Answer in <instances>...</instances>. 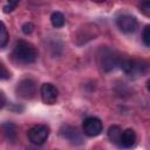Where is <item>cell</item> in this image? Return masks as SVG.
<instances>
[{"mask_svg":"<svg viewBox=\"0 0 150 150\" xmlns=\"http://www.w3.org/2000/svg\"><path fill=\"white\" fill-rule=\"evenodd\" d=\"M116 23H117V27L120 28V30H122L123 33H127V34L134 33L138 26L136 18L132 15H129V14H123V15L118 16L116 20Z\"/></svg>","mask_w":150,"mask_h":150,"instance_id":"8992f818","label":"cell"},{"mask_svg":"<svg viewBox=\"0 0 150 150\" xmlns=\"http://www.w3.org/2000/svg\"><path fill=\"white\" fill-rule=\"evenodd\" d=\"M143 42L146 47L150 46V26H145L143 30Z\"/></svg>","mask_w":150,"mask_h":150,"instance_id":"2e32d148","label":"cell"},{"mask_svg":"<svg viewBox=\"0 0 150 150\" xmlns=\"http://www.w3.org/2000/svg\"><path fill=\"white\" fill-rule=\"evenodd\" d=\"M120 61H121V60H120L117 56H115L110 50H108V53L102 56V62H101V64H102V68H103L105 71H109V70L114 69L115 66H118V64H120Z\"/></svg>","mask_w":150,"mask_h":150,"instance_id":"30bf717a","label":"cell"},{"mask_svg":"<svg viewBox=\"0 0 150 150\" xmlns=\"http://www.w3.org/2000/svg\"><path fill=\"white\" fill-rule=\"evenodd\" d=\"M41 98L46 104H54L57 101L59 97V90L52 83H43L40 88Z\"/></svg>","mask_w":150,"mask_h":150,"instance_id":"52a82bcc","label":"cell"},{"mask_svg":"<svg viewBox=\"0 0 150 150\" xmlns=\"http://www.w3.org/2000/svg\"><path fill=\"white\" fill-rule=\"evenodd\" d=\"M141 11L145 15H149L150 14V2H142L141 4Z\"/></svg>","mask_w":150,"mask_h":150,"instance_id":"ac0fdd59","label":"cell"},{"mask_svg":"<svg viewBox=\"0 0 150 150\" xmlns=\"http://www.w3.org/2000/svg\"><path fill=\"white\" fill-rule=\"evenodd\" d=\"M8 32L4 22L0 21V48H4L8 43Z\"/></svg>","mask_w":150,"mask_h":150,"instance_id":"5bb4252c","label":"cell"},{"mask_svg":"<svg viewBox=\"0 0 150 150\" xmlns=\"http://www.w3.org/2000/svg\"><path fill=\"white\" fill-rule=\"evenodd\" d=\"M16 94L26 100H30L36 94V82L32 79H23L16 86Z\"/></svg>","mask_w":150,"mask_h":150,"instance_id":"277c9868","label":"cell"},{"mask_svg":"<svg viewBox=\"0 0 150 150\" xmlns=\"http://www.w3.org/2000/svg\"><path fill=\"white\" fill-rule=\"evenodd\" d=\"M5 104H6V96H5V94L0 90V109H1Z\"/></svg>","mask_w":150,"mask_h":150,"instance_id":"ffe728a7","label":"cell"},{"mask_svg":"<svg viewBox=\"0 0 150 150\" xmlns=\"http://www.w3.org/2000/svg\"><path fill=\"white\" fill-rule=\"evenodd\" d=\"M13 56L18 62L28 64V63H33L36 61L38 50L32 43L25 40H19L15 43V47L13 49Z\"/></svg>","mask_w":150,"mask_h":150,"instance_id":"6da1fadb","label":"cell"},{"mask_svg":"<svg viewBox=\"0 0 150 150\" xmlns=\"http://www.w3.org/2000/svg\"><path fill=\"white\" fill-rule=\"evenodd\" d=\"M60 134L63 138H66L67 141H69L71 144H75V145H80L83 143V138H82V135L81 132L79 131L77 128L75 127H71V125H63L61 129H60Z\"/></svg>","mask_w":150,"mask_h":150,"instance_id":"ba28073f","label":"cell"},{"mask_svg":"<svg viewBox=\"0 0 150 150\" xmlns=\"http://www.w3.org/2000/svg\"><path fill=\"white\" fill-rule=\"evenodd\" d=\"M118 66L125 74H128L130 76L143 75L146 71V66L143 62L135 61V60H122V61H120Z\"/></svg>","mask_w":150,"mask_h":150,"instance_id":"3957f363","label":"cell"},{"mask_svg":"<svg viewBox=\"0 0 150 150\" xmlns=\"http://www.w3.org/2000/svg\"><path fill=\"white\" fill-rule=\"evenodd\" d=\"M2 130H4L5 137L8 139V142L14 143L16 141V138H18V131H16V125L14 123H12V122L4 123Z\"/></svg>","mask_w":150,"mask_h":150,"instance_id":"8fae6325","label":"cell"},{"mask_svg":"<svg viewBox=\"0 0 150 150\" xmlns=\"http://www.w3.org/2000/svg\"><path fill=\"white\" fill-rule=\"evenodd\" d=\"M11 77V73L9 70L6 68V66L0 62V80H8Z\"/></svg>","mask_w":150,"mask_h":150,"instance_id":"9a60e30c","label":"cell"},{"mask_svg":"<svg viewBox=\"0 0 150 150\" xmlns=\"http://www.w3.org/2000/svg\"><path fill=\"white\" fill-rule=\"evenodd\" d=\"M82 129H83V132L87 136L95 137V136H98L102 132L103 124H102V122H101L100 118L94 117V116H90V117H87L83 121Z\"/></svg>","mask_w":150,"mask_h":150,"instance_id":"5b68a950","label":"cell"},{"mask_svg":"<svg viewBox=\"0 0 150 150\" xmlns=\"http://www.w3.org/2000/svg\"><path fill=\"white\" fill-rule=\"evenodd\" d=\"M121 134H122V129L118 127V125H111L108 130V137L109 139L115 143V144H118L120 142V137H121Z\"/></svg>","mask_w":150,"mask_h":150,"instance_id":"7c38bea8","label":"cell"},{"mask_svg":"<svg viewBox=\"0 0 150 150\" xmlns=\"http://www.w3.org/2000/svg\"><path fill=\"white\" fill-rule=\"evenodd\" d=\"M135 142H136V132L132 129H125L124 131H122L120 142H118V144L122 148L129 149V148L134 146Z\"/></svg>","mask_w":150,"mask_h":150,"instance_id":"9c48e42d","label":"cell"},{"mask_svg":"<svg viewBox=\"0 0 150 150\" xmlns=\"http://www.w3.org/2000/svg\"><path fill=\"white\" fill-rule=\"evenodd\" d=\"M49 136V128L45 124H36L28 130V138L35 145H42Z\"/></svg>","mask_w":150,"mask_h":150,"instance_id":"7a4b0ae2","label":"cell"},{"mask_svg":"<svg viewBox=\"0 0 150 150\" xmlns=\"http://www.w3.org/2000/svg\"><path fill=\"white\" fill-rule=\"evenodd\" d=\"M50 22L55 28H61L64 25V15L61 12H54L50 16Z\"/></svg>","mask_w":150,"mask_h":150,"instance_id":"4fadbf2b","label":"cell"},{"mask_svg":"<svg viewBox=\"0 0 150 150\" xmlns=\"http://www.w3.org/2000/svg\"><path fill=\"white\" fill-rule=\"evenodd\" d=\"M16 6H18V2H9V4H7V5L4 7V12H5V13H11Z\"/></svg>","mask_w":150,"mask_h":150,"instance_id":"d6986e66","label":"cell"},{"mask_svg":"<svg viewBox=\"0 0 150 150\" xmlns=\"http://www.w3.org/2000/svg\"><path fill=\"white\" fill-rule=\"evenodd\" d=\"M21 29H22V33H23V34L28 35V34H30V33L34 30V25H33L32 22H26V23L22 25Z\"/></svg>","mask_w":150,"mask_h":150,"instance_id":"e0dca14e","label":"cell"}]
</instances>
